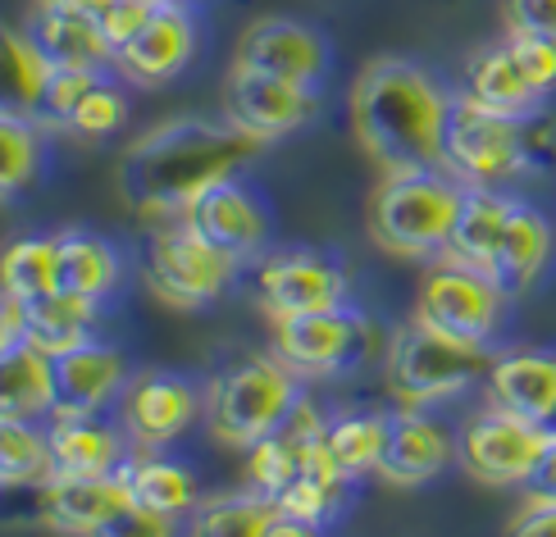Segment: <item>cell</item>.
<instances>
[{
  "label": "cell",
  "instance_id": "1",
  "mask_svg": "<svg viewBox=\"0 0 556 537\" xmlns=\"http://www.w3.org/2000/svg\"><path fill=\"white\" fill-rule=\"evenodd\" d=\"M256 155V142L233 124L211 119H169L124 151L119 159V196L132 215L151 223L182 219L188 205L219 178H233Z\"/></svg>",
  "mask_w": 556,
  "mask_h": 537
},
{
  "label": "cell",
  "instance_id": "2",
  "mask_svg": "<svg viewBox=\"0 0 556 537\" xmlns=\"http://www.w3.org/2000/svg\"><path fill=\"white\" fill-rule=\"evenodd\" d=\"M452 91L425 64L383 55L361 68L352 87V128L361 151L383 174L443 169Z\"/></svg>",
  "mask_w": 556,
  "mask_h": 537
},
{
  "label": "cell",
  "instance_id": "3",
  "mask_svg": "<svg viewBox=\"0 0 556 537\" xmlns=\"http://www.w3.org/2000/svg\"><path fill=\"white\" fill-rule=\"evenodd\" d=\"M460 201H466V182H456L447 169L383 174L369 196V238L388 255H406V260L447 255Z\"/></svg>",
  "mask_w": 556,
  "mask_h": 537
},
{
  "label": "cell",
  "instance_id": "4",
  "mask_svg": "<svg viewBox=\"0 0 556 537\" xmlns=\"http://www.w3.org/2000/svg\"><path fill=\"white\" fill-rule=\"evenodd\" d=\"M301 373L283 356H251L233 369H224L219 379L205 387V419L211 433L224 447L251 451L261 437L283 429L288 410L296 406Z\"/></svg>",
  "mask_w": 556,
  "mask_h": 537
},
{
  "label": "cell",
  "instance_id": "5",
  "mask_svg": "<svg viewBox=\"0 0 556 537\" xmlns=\"http://www.w3.org/2000/svg\"><path fill=\"white\" fill-rule=\"evenodd\" d=\"M483 351H489V346H466V342H456V337L415 319L392 333V342H388V356H383L388 387L402 406L456 401V396H466L479 383V373L493 365Z\"/></svg>",
  "mask_w": 556,
  "mask_h": 537
},
{
  "label": "cell",
  "instance_id": "6",
  "mask_svg": "<svg viewBox=\"0 0 556 537\" xmlns=\"http://www.w3.org/2000/svg\"><path fill=\"white\" fill-rule=\"evenodd\" d=\"M539 119V114H534ZM534 119H506L483 110L475 97L452 101L447 137H443V169L466 187H502L529 169L534 155Z\"/></svg>",
  "mask_w": 556,
  "mask_h": 537
},
{
  "label": "cell",
  "instance_id": "7",
  "mask_svg": "<svg viewBox=\"0 0 556 537\" xmlns=\"http://www.w3.org/2000/svg\"><path fill=\"white\" fill-rule=\"evenodd\" d=\"M242 260H233L228 251H219L215 242H205L188 219H169L155 223V232L147 238L142 251V273L147 287L178 310H201L219 301L233 287Z\"/></svg>",
  "mask_w": 556,
  "mask_h": 537
},
{
  "label": "cell",
  "instance_id": "8",
  "mask_svg": "<svg viewBox=\"0 0 556 537\" xmlns=\"http://www.w3.org/2000/svg\"><path fill=\"white\" fill-rule=\"evenodd\" d=\"M274 351L283 356L301 379H338L375 356V323L352 306L315 310L278 319Z\"/></svg>",
  "mask_w": 556,
  "mask_h": 537
},
{
  "label": "cell",
  "instance_id": "9",
  "mask_svg": "<svg viewBox=\"0 0 556 537\" xmlns=\"http://www.w3.org/2000/svg\"><path fill=\"white\" fill-rule=\"evenodd\" d=\"M506 301L511 296L489 273H479L460 260H443L425 278V292L415 301V319L466 346H489L502 329Z\"/></svg>",
  "mask_w": 556,
  "mask_h": 537
},
{
  "label": "cell",
  "instance_id": "10",
  "mask_svg": "<svg viewBox=\"0 0 556 537\" xmlns=\"http://www.w3.org/2000/svg\"><path fill=\"white\" fill-rule=\"evenodd\" d=\"M543 451H547L543 424L497 401L489 410H479L456 437V456L466 464V474L489 487H529Z\"/></svg>",
  "mask_w": 556,
  "mask_h": 537
},
{
  "label": "cell",
  "instance_id": "11",
  "mask_svg": "<svg viewBox=\"0 0 556 537\" xmlns=\"http://www.w3.org/2000/svg\"><path fill=\"white\" fill-rule=\"evenodd\" d=\"M319 114V87H301L288 78H274L265 68L233 64L224 78V119L256 146L283 142L301 132Z\"/></svg>",
  "mask_w": 556,
  "mask_h": 537
},
{
  "label": "cell",
  "instance_id": "12",
  "mask_svg": "<svg viewBox=\"0 0 556 537\" xmlns=\"http://www.w3.org/2000/svg\"><path fill=\"white\" fill-rule=\"evenodd\" d=\"M41 520L60 533L151 528L119 474H55L41 483Z\"/></svg>",
  "mask_w": 556,
  "mask_h": 537
},
{
  "label": "cell",
  "instance_id": "13",
  "mask_svg": "<svg viewBox=\"0 0 556 537\" xmlns=\"http://www.w3.org/2000/svg\"><path fill=\"white\" fill-rule=\"evenodd\" d=\"M256 292H261V306L278 323L292 315L346 306V273L338 260H329L319 251H278L269 260H261Z\"/></svg>",
  "mask_w": 556,
  "mask_h": 537
},
{
  "label": "cell",
  "instance_id": "14",
  "mask_svg": "<svg viewBox=\"0 0 556 537\" xmlns=\"http://www.w3.org/2000/svg\"><path fill=\"white\" fill-rule=\"evenodd\" d=\"M197 55V18L192 5H178V0H160L155 14L137 28V37L128 46L114 51V74L137 87H160L178 78L182 68Z\"/></svg>",
  "mask_w": 556,
  "mask_h": 537
},
{
  "label": "cell",
  "instance_id": "15",
  "mask_svg": "<svg viewBox=\"0 0 556 537\" xmlns=\"http://www.w3.org/2000/svg\"><path fill=\"white\" fill-rule=\"evenodd\" d=\"M238 60L251 64V68H265V74H274V78L319 87L324 78H329L333 51H329V37H324L319 28H311V23L269 14V18H256L242 33Z\"/></svg>",
  "mask_w": 556,
  "mask_h": 537
},
{
  "label": "cell",
  "instance_id": "16",
  "mask_svg": "<svg viewBox=\"0 0 556 537\" xmlns=\"http://www.w3.org/2000/svg\"><path fill=\"white\" fill-rule=\"evenodd\" d=\"M182 219H188L205 242H215L219 251H228L242 265L265 255V246H269V209L247 182H238V174L205 187Z\"/></svg>",
  "mask_w": 556,
  "mask_h": 537
},
{
  "label": "cell",
  "instance_id": "17",
  "mask_svg": "<svg viewBox=\"0 0 556 537\" xmlns=\"http://www.w3.org/2000/svg\"><path fill=\"white\" fill-rule=\"evenodd\" d=\"M205 396L178 373H142L119 396V424L128 429L132 447H165L197 424Z\"/></svg>",
  "mask_w": 556,
  "mask_h": 537
},
{
  "label": "cell",
  "instance_id": "18",
  "mask_svg": "<svg viewBox=\"0 0 556 537\" xmlns=\"http://www.w3.org/2000/svg\"><path fill=\"white\" fill-rule=\"evenodd\" d=\"M456 442L452 433L438 424L425 406H397L388 410V437H383V456H379V478L392 487H425L452 464Z\"/></svg>",
  "mask_w": 556,
  "mask_h": 537
},
{
  "label": "cell",
  "instance_id": "19",
  "mask_svg": "<svg viewBox=\"0 0 556 537\" xmlns=\"http://www.w3.org/2000/svg\"><path fill=\"white\" fill-rule=\"evenodd\" d=\"M55 369V414L51 419H78V414H101L110 401H119L128 387V360L119 346L105 342H83L74 351L51 356Z\"/></svg>",
  "mask_w": 556,
  "mask_h": 537
},
{
  "label": "cell",
  "instance_id": "20",
  "mask_svg": "<svg viewBox=\"0 0 556 537\" xmlns=\"http://www.w3.org/2000/svg\"><path fill=\"white\" fill-rule=\"evenodd\" d=\"M119 478L128 483V493L137 501V510L147 515V524L160 533L169 528L174 520H188L192 510L201 506V487H197V474L188 464H178L169 456H155V447H137Z\"/></svg>",
  "mask_w": 556,
  "mask_h": 537
},
{
  "label": "cell",
  "instance_id": "21",
  "mask_svg": "<svg viewBox=\"0 0 556 537\" xmlns=\"http://www.w3.org/2000/svg\"><path fill=\"white\" fill-rule=\"evenodd\" d=\"M552 255H556L552 219L543 215L539 205L516 201L511 223H506V232H502V246H497V260H493L489 278L506 296H525V292L539 287V278L547 273Z\"/></svg>",
  "mask_w": 556,
  "mask_h": 537
},
{
  "label": "cell",
  "instance_id": "22",
  "mask_svg": "<svg viewBox=\"0 0 556 537\" xmlns=\"http://www.w3.org/2000/svg\"><path fill=\"white\" fill-rule=\"evenodd\" d=\"M466 97H475L483 110H493V114H506V119H534V114H543V101H547L520 68L511 41L483 46V51L470 60Z\"/></svg>",
  "mask_w": 556,
  "mask_h": 537
},
{
  "label": "cell",
  "instance_id": "23",
  "mask_svg": "<svg viewBox=\"0 0 556 537\" xmlns=\"http://www.w3.org/2000/svg\"><path fill=\"white\" fill-rule=\"evenodd\" d=\"M128 429L105 424L101 414H78V419H51V451H55V474H119L128 451Z\"/></svg>",
  "mask_w": 556,
  "mask_h": 537
},
{
  "label": "cell",
  "instance_id": "24",
  "mask_svg": "<svg viewBox=\"0 0 556 537\" xmlns=\"http://www.w3.org/2000/svg\"><path fill=\"white\" fill-rule=\"evenodd\" d=\"M489 392H493L497 406L543 424V419L556 410V351L525 346V351L497 356L489 365Z\"/></svg>",
  "mask_w": 556,
  "mask_h": 537
},
{
  "label": "cell",
  "instance_id": "25",
  "mask_svg": "<svg viewBox=\"0 0 556 537\" xmlns=\"http://www.w3.org/2000/svg\"><path fill=\"white\" fill-rule=\"evenodd\" d=\"M516 196H506L502 187H466V201H460V219L452 228L447 242V260H460L479 273H489L497 260L502 232L511 223Z\"/></svg>",
  "mask_w": 556,
  "mask_h": 537
},
{
  "label": "cell",
  "instance_id": "26",
  "mask_svg": "<svg viewBox=\"0 0 556 537\" xmlns=\"http://www.w3.org/2000/svg\"><path fill=\"white\" fill-rule=\"evenodd\" d=\"M119 287V251L87 228L55 232V292L101 301Z\"/></svg>",
  "mask_w": 556,
  "mask_h": 537
},
{
  "label": "cell",
  "instance_id": "27",
  "mask_svg": "<svg viewBox=\"0 0 556 537\" xmlns=\"http://www.w3.org/2000/svg\"><path fill=\"white\" fill-rule=\"evenodd\" d=\"M55 414V369L41 346L23 342L0 351V419H41Z\"/></svg>",
  "mask_w": 556,
  "mask_h": 537
},
{
  "label": "cell",
  "instance_id": "28",
  "mask_svg": "<svg viewBox=\"0 0 556 537\" xmlns=\"http://www.w3.org/2000/svg\"><path fill=\"white\" fill-rule=\"evenodd\" d=\"M33 37L41 51L55 60V68H114L101 18H91V14L41 5L33 18Z\"/></svg>",
  "mask_w": 556,
  "mask_h": 537
},
{
  "label": "cell",
  "instance_id": "29",
  "mask_svg": "<svg viewBox=\"0 0 556 537\" xmlns=\"http://www.w3.org/2000/svg\"><path fill=\"white\" fill-rule=\"evenodd\" d=\"M97 301L83 296H64V292H46L37 301H23L28 315V342L41 346L46 356H64L74 346L97 337Z\"/></svg>",
  "mask_w": 556,
  "mask_h": 537
},
{
  "label": "cell",
  "instance_id": "30",
  "mask_svg": "<svg viewBox=\"0 0 556 537\" xmlns=\"http://www.w3.org/2000/svg\"><path fill=\"white\" fill-rule=\"evenodd\" d=\"M55 478L51 429L37 419H0V483L5 487H41Z\"/></svg>",
  "mask_w": 556,
  "mask_h": 537
},
{
  "label": "cell",
  "instance_id": "31",
  "mask_svg": "<svg viewBox=\"0 0 556 537\" xmlns=\"http://www.w3.org/2000/svg\"><path fill=\"white\" fill-rule=\"evenodd\" d=\"M274 515H278L274 497L256 493V487H242V493L201 501L192 510V533H201V537H269Z\"/></svg>",
  "mask_w": 556,
  "mask_h": 537
},
{
  "label": "cell",
  "instance_id": "32",
  "mask_svg": "<svg viewBox=\"0 0 556 537\" xmlns=\"http://www.w3.org/2000/svg\"><path fill=\"white\" fill-rule=\"evenodd\" d=\"M383 437H388V414H375V410H346V414L329 419V433H324L338 470L352 483L379 470Z\"/></svg>",
  "mask_w": 556,
  "mask_h": 537
},
{
  "label": "cell",
  "instance_id": "33",
  "mask_svg": "<svg viewBox=\"0 0 556 537\" xmlns=\"http://www.w3.org/2000/svg\"><path fill=\"white\" fill-rule=\"evenodd\" d=\"M0 278H5V296H18V301H37L46 292H55V238L10 242Z\"/></svg>",
  "mask_w": 556,
  "mask_h": 537
},
{
  "label": "cell",
  "instance_id": "34",
  "mask_svg": "<svg viewBox=\"0 0 556 537\" xmlns=\"http://www.w3.org/2000/svg\"><path fill=\"white\" fill-rule=\"evenodd\" d=\"M5 51H10V105L41 110L51 78H55V60L41 51L33 33H10Z\"/></svg>",
  "mask_w": 556,
  "mask_h": 537
},
{
  "label": "cell",
  "instance_id": "35",
  "mask_svg": "<svg viewBox=\"0 0 556 537\" xmlns=\"http://www.w3.org/2000/svg\"><path fill=\"white\" fill-rule=\"evenodd\" d=\"M0 155H5V192H18L28 187L41 169V128H37V114L5 105L0 114Z\"/></svg>",
  "mask_w": 556,
  "mask_h": 537
},
{
  "label": "cell",
  "instance_id": "36",
  "mask_svg": "<svg viewBox=\"0 0 556 537\" xmlns=\"http://www.w3.org/2000/svg\"><path fill=\"white\" fill-rule=\"evenodd\" d=\"M128 119V97H124V87L119 78H110V68L91 82V91L78 101V110L68 114V119L60 128H68L74 137H83V142H101V137L110 132H119Z\"/></svg>",
  "mask_w": 556,
  "mask_h": 537
},
{
  "label": "cell",
  "instance_id": "37",
  "mask_svg": "<svg viewBox=\"0 0 556 537\" xmlns=\"http://www.w3.org/2000/svg\"><path fill=\"white\" fill-rule=\"evenodd\" d=\"M296 474H301V447L283 429L261 437L256 447L247 451V487H256V493H265L274 501H278V493H283Z\"/></svg>",
  "mask_w": 556,
  "mask_h": 537
},
{
  "label": "cell",
  "instance_id": "38",
  "mask_svg": "<svg viewBox=\"0 0 556 537\" xmlns=\"http://www.w3.org/2000/svg\"><path fill=\"white\" fill-rule=\"evenodd\" d=\"M342 493H346V483H329V478H315V474H296L283 487V493H278V506H283L292 520L311 524L319 533V528H329V520L338 515Z\"/></svg>",
  "mask_w": 556,
  "mask_h": 537
},
{
  "label": "cell",
  "instance_id": "39",
  "mask_svg": "<svg viewBox=\"0 0 556 537\" xmlns=\"http://www.w3.org/2000/svg\"><path fill=\"white\" fill-rule=\"evenodd\" d=\"M506 41H511V51H516L520 68L529 74V82H534V87L543 91V97H552V91H556V37L511 33Z\"/></svg>",
  "mask_w": 556,
  "mask_h": 537
},
{
  "label": "cell",
  "instance_id": "40",
  "mask_svg": "<svg viewBox=\"0 0 556 537\" xmlns=\"http://www.w3.org/2000/svg\"><path fill=\"white\" fill-rule=\"evenodd\" d=\"M105 74V68H55V78H51V91H46V101L41 110L51 114L55 124H64L68 114L78 110V101L91 91V82H97Z\"/></svg>",
  "mask_w": 556,
  "mask_h": 537
},
{
  "label": "cell",
  "instance_id": "41",
  "mask_svg": "<svg viewBox=\"0 0 556 537\" xmlns=\"http://www.w3.org/2000/svg\"><path fill=\"white\" fill-rule=\"evenodd\" d=\"M155 5H160V0H110L105 14H101V33H105L110 55L137 37V28H142V23L155 14Z\"/></svg>",
  "mask_w": 556,
  "mask_h": 537
},
{
  "label": "cell",
  "instance_id": "42",
  "mask_svg": "<svg viewBox=\"0 0 556 537\" xmlns=\"http://www.w3.org/2000/svg\"><path fill=\"white\" fill-rule=\"evenodd\" d=\"M506 33L556 37V0H502Z\"/></svg>",
  "mask_w": 556,
  "mask_h": 537
},
{
  "label": "cell",
  "instance_id": "43",
  "mask_svg": "<svg viewBox=\"0 0 556 537\" xmlns=\"http://www.w3.org/2000/svg\"><path fill=\"white\" fill-rule=\"evenodd\" d=\"M511 533H520V537H556V497H529L525 510L511 520Z\"/></svg>",
  "mask_w": 556,
  "mask_h": 537
},
{
  "label": "cell",
  "instance_id": "44",
  "mask_svg": "<svg viewBox=\"0 0 556 537\" xmlns=\"http://www.w3.org/2000/svg\"><path fill=\"white\" fill-rule=\"evenodd\" d=\"M529 493L534 497H556V437H547V451L539 460L534 478H529Z\"/></svg>",
  "mask_w": 556,
  "mask_h": 537
},
{
  "label": "cell",
  "instance_id": "45",
  "mask_svg": "<svg viewBox=\"0 0 556 537\" xmlns=\"http://www.w3.org/2000/svg\"><path fill=\"white\" fill-rule=\"evenodd\" d=\"M41 5H51V10H74V14H91V18H101L110 0H41Z\"/></svg>",
  "mask_w": 556,
  "mask_h": 537
},
{
  "label": "cell",
  "instance_id": "46",
  "mask_svg": "<svg viewBox=\"0 0 556 537\" xmlns=\"http://www.w3.org/2000/svg\"><path fill=\"white\" fill-rule=\"evenodd\" d=\"M543 433H547V437H556V410L543 419Z\"/></svg>",
  "mask_w": 556,
  "mask_h": 537
},
{
  "label": "cell",
  "instance_id": "47",
  "mask_svg": "<svg viewBox=\"0 0 556 537\" xmlns=\"http://www.w3.org/2000/svg\"><path fill=\"white\" fill-rule=\"evenodd\" d=\"M178 5H192V0H178Z\"/></svg>",
  "mask_w": 556,
  "mask_h": 537
}]
</instances>
